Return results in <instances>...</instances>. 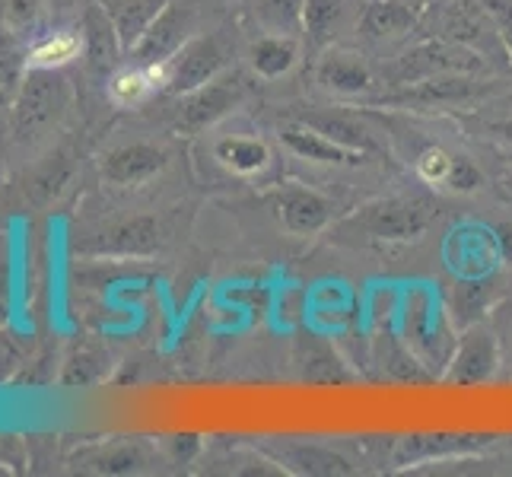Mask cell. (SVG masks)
<instances>
[{"instance_id":"1","label":"cell","mask_w":512,"mask_h":477,"mask_svg":"<svg viewBox=\"0 0 512 477\" xmlns=\"http://www.w3.org/2000/svg\"><path fill=\"white\" fill-rule=\"evenodd\" d=\"M500 90V80L487 74H439L388 86V90L373 93L360 105L363 109L398 112H478L493 96H500Z\"/></svg>"},{"instance_id":"2","label":"cell","mask_w":512,"mask_h":477,"mask_svg":"<svg viewBox=\"0 0 512 477\" xmlns=\"http://www.w3.org/2000/svg\"><path fill=\"white\" fill-rule=\"evenodd\" d=\"M436 204L411 194H392V198L366 201L363 207L338 217L331 233L347 242L366 245H404L420 239L436 220Z\"/></svg>"},{"instance_id":"3","label":"cell","mask_w":512,"mask_h":477,"mask_svg":"<svg viewBox=\"0 0 512 477\" xmlns=\"http://www.w3.org/2000/svg\"><path fill=\"white\" fill-rule=\"evenodd\" d=\"M398 338L408 344V350L433 379L443 376L458 334L452 331L449 309L430 284H408V290L401 293Z\"/></svg>"},{"instance_id":"4","label":"cell","mask_w":512,"mask_h":477,"mask_svg":"<svg viewBox=\"0 0 512 477\" xmlns=\"http://www.w3.org/2000/svg\"><path fill=\"white\" fill-rule=\"evenodd\" d=\"M70 109V86L61 70L29 67L10 105V131L20 144H35L61 125Z\"/></svg>"},{"instance_id":"5","label":"cell","mask_w":512,"mask_h":477,"mask_svg":"<svg viewBox=\"0 0 512 477\" xmlns=\"http://www.w3.org/2000/svg\"><path fill=\"white\" fill-rule=\"evenodd\" d=\"M490 64L484 55L474 48L452 42V39H427L411 45L404 55L385 70L388 83H414L423 77H439V74H487Z\"/></svg>"},{"instance_id":"6","label":"cell","mask_w":512,"mask_h":477,"mask_svg":"<svg viewBox=\"0 0 512 477\" xmlns=\"http://www.w3.org/2000/svg\"><path fill=\"white\" fill-rule=\"evenodd\" d=\"M226 64H229V45L223 42V35L194 32L191 39L163 64L166 93L169 96H188V93L198 90V86L226 74Z\"/></svg>"},{"instance_id":"7","label":"cell","mask_w":512,"mask_h":477,"mask_svg":"<svg viewBox=\"0 0 512 477\" xmlns=\"http://www.w3.org/2000/svg\"><path fill=\"white\" fill-rule=\"evenodd\" d=\"M497 433H408L392 439L388 462L392 468H420L449 458H468L497 446Z\"/></svg>"},{"instance_id":"8","label":"cell","mask_w":512,"mask_h":477,"mask_svg":"<svg viewBox=\"0 0 512 477\" xmlns=\"http://www.w3.org/2000/svg\"><path fill=\"white\" fill-rule=\"evenodd\" d=\"M443 261L455 280H490L503 264L493 226L478 220L455 223L443 242Z\"/></svg>"},{"instance_id":"9","label":"cell","mask_w":512,"mask_h":477,"mask_svg":"<svg viewBox=\"0 0 512 477\" xmlns=\"http://www.w3.org/2000/svg\"><path fill=\"white\" fill-rule=\"evenodd\" d=\"M268 204L274 210L277 223L290 236H319L338 223V201L328 194L315 191L303 182H280L268 191Z\"/></svg>"},{"instance_id":"10","label":"cell","mask_w":512,"mask_h":477,"mask_svg":"<svg viewBox=\"0 0 512 477\" xmlns=\"http://www.w3.org/2000/svg\"><path fill=\"white\" fill-rule=\"evenodd\" d=\"M503 363L500 353V341L484 322H471L462 334H458L452 357L443 369L439 382L446 385H462V388H474V385H487L497 379Z\"/></svg>"},{"instance_id":"11","label":"cell","mask_w":512,"mask_h":477,"mask_svg":"<svg viewBox=\"0 0 512 477\" xmlns=\"http://www.w3.org/2000/svg\"><path fill=\"white\" fill-rule=\"evenodd\" d=\"M242 99H245V80L226 70L217 80H210L198 86L194 93L182 96L179 112H175V131L185 137L204 134L226 115H233Z\"/></svg>"},{"instance_id":"12","label":"cell","mask_w":512,"mask_h":477,"mask_svg":"<svg viewBox=\"0 0 512 477\" xmlns=\"http://www.w3.org/2000/svg\"><path fill=\"white\" fill-rule=\"evenodd\" d=\"M194 32H198V10H194L191 4L169 0V4L163 7V13L147 26V32L140 35L137 45L128 51V55L134 58V64L160 67L191 39Z\"/></svg>"},{"instance_id":"13","label":"cell","mask_w":512,"mask_h":477,"mask_svg":"<svg viewBox=\"0 0 512 477\" xmlns=\"http://www.w3.org/2000/svg\"><path fill=\"white\" fill-rule=\"evenodd\" d=\"M315 83L334 99L366 102L376 90V74H373V67H369V61L357 55V51L331 45L322 51L319 64H315Z\"/></svg>"},{"instance_id":"14","label":"cell","mask_w":512,"mask_h":477,"mask_svg":"<svg viewBox=\"0 0 512 477\" xmlns=\"http://www.w3.org/2000/svg\"><path fill=\"white\" fill-rule=\"evenodd\" d=\"M163 245V226L156 217H128L105 223L99 233L83 242V252L93 255H112V258H144L160 252Z\"/></svg>"},{"instance_id":"15","label":"cell","mask_w":512,"mask_h":477,"mask_svg":"<svg viewBox=\"0 0 512 477\" xmlns=\"http://www.w3.org/2000/svg\"><path fill=\"white\" fill-rule=\"evenodd\" d=\"M169 166V150L150 140H131L102 156V179L115 188H140L163 175Z\"/></svg>"},{"instance_id":"16","label":"cell","mask_w":512,"mask_h":477,"mask_svg":"<svg viewBox=\"0 0 512 477\" xmlns=\"http://www.w3.org/2000/svg\"><path fill=\"white\" fill-rule=\"evenodd\" d=\"M363 10H366V0H306L303 39L315 51L338 45L347 32L360 29Z\"/></svg>"},{"instance_id":"17","label":"cell","mask_w":512,"mask_h":477,"mask_svg":"<svg viewBox=\"0 0 512 477\" xmlns=\"http://www.w3.org/2000/svg\"><path fill=\"white\" fill-rule=\"evenodd\" d=\"M290 118L299 121V125L312 128V131L325 134L328 140H334V144H341L347 150H357L363 156H379L382 153L376 131L353 112H344V109H309V112H303V109H299Z\"/></svg>"},{"instance_id":"18","label":"cell","mask_w":512,"mask_h":477,"mask_svg":"<svg viewBox=\"0 0 512 477\" xmlns=\"http://www.w3.org/2000/svg\"><path fill=\"white\" fill-rule=\"evenodd\" d=\"M280 144H284L296 159H303V163H312V166L353 169V166H363L369 159L357 150H347L341 144H334V140H328L325 134L299 125V121H293V118L280 128Z\"/></svg>"},{"instance_id":"19","label":"cell","mask_w":512,"mask_h":477,"mask_svg":"<svg viewBox=\"0 0 512 477\" xmlns=\"http://www.w3.org/2000/svg\"><path fill=\"white\" fill-rule=\"evenodd\" d=\"M214 159L239 179H258L274 166V150L255 134H223L214 140Z\"/></svg>"},{"instance_id":"20","label":"cell","mask_w":512,"mask_h":477,"mask_svg":"<svg viewBox=\"0 0 512 477\" xmlns=\"http://www.w3.org/2000/svg\"><path fill=\"white\" fill-rule=\"evenodd\" d=\"M357 318V296L341 280H325L306 293V322L319 331H338L347 328Z\"/></svg>"},{"instance_id":"21","label":"cell","mask_w":512,"mask_h":477,"mask_svg":"<svg viewBox=\"0 0 512 477\" xmlns=\"http://www.w3.org/2000/svg\"><path fill=\"white\" fill-rule=\"evenodd\" d=\"M417 29V10L404 0H366L360 35L369 42H398Z\"/></svg>"},{"instance_id":"22","label":"cell","mask_w":512,"mask_h":477,"mask_svg":"<svg viewBox=\"0 0 512 477\" xmlns=\"http://www.w3.org/2000/svg\"><path fill=\"white\" fill-rule=\"evenodd\" d=\"M299 64V35L261 32L249 45V67L258 80H284Z\"/></svg>"},{"instance_id":"23","label":"cell","mask_w":512,"mask_h":477,"mask_svg":"<svg viewBox=\"0 0 512 477\" xmlns=\"http://www.w3.org/2000/svg\"><path fill=\"white\" fill-rule=\"evenodd\" d=\"M156 93H166V70L150 64H131L109 80V99L121 109H137L150 102Z\"/></svg>"},{"instance_id":"24","label":"cell","mask_w":512,"mask_h":477,"mask_svg":"<svg viewBox=\"0 0 512 477\" xmlns=\"http://www.w3.org/2000/svg\"><path fill=\"white\" fill-rule=\"evenodd\" d=\"M166 4L169 0H102V10L109 13L125 55L137 45V39L147 32V26L156 20V16L163 13Z\"/></svg>"},{"instance_id":"25","label":"cell","mask_w":512,"mask_h":477,"mask_svg":"<svg viewBox=\"0 0 512 477\" xmlns=\"http://www.w3.org/2000/svg\"><path fill=\"white\" fill-rule=\"evenodd\" d=\"M274 458L280 465H287L284 471H296V474H353V468L344 455H338L334 449H325L319 443H284V449H277Z\"/></svg>"},{"instance_id":"26","label":"cell","mask_w":512,"mask_h":477,"mask_svg":"<svg viewBox=\"0 0 512 477\" xmlns=\"http://www.w3.org/2000/svg\"><path fill=\"white\" fill-rule=\"evenodd\" d=\"M306 0H245L252 23L271 35H303Z\"/></svg>"},{"instance_id":"27","label":"cell","mask_w":512,"mask_h":477,"mask_svg":"<svg viewBox=\"0 0 512 477\" xmlns=\"http://www.w3.org/2000/svg\"><path fill=\"white\" fill-rule=\"evenodd\" d=\"M80 55H83V32L58 29V32H48L39 42L29 45V67L61 70Z\"/></svg>"},{"instance_id":"28","label":"cell","mask_w":512,"mask_h":477,"mask_svg":"<svg viewBox=\"0 0 512 477\" xmlns=\"http://www.w3.org/2000/svg\"><path fill=\"white\" fill-rule=\"evenodd\" d=\"M296 363L303 369V379H309V382H347L350 379L344 363L338 360V353L319 338H309L299 344Z\"/></svg>"},{"instance_id":"29","label":"cell","mask_w":512,"mask_h":477,"mask_svg":"<svg viewBox=\"0 0 512 477\" xmlns=\"http://www.w3.org/2000/svg\"><path fill=\"white\" fill-rule=\"evenodd\" d=\"M452 159L455 153L446 150V147H427L417 159H414V172H417V179L423 185H430V188H443L446 185V175L452 169Z\"/></svg>"},{"instance_id":"30","label":"cell","mask_w":512,"mask_h":477,"mask_svg":"<svg viewBox=\"0 0 512 477\" xmlns=\"http://www.w3.org/2000/svg\"><path fill=\"white\" fill-rule=\"evenodd\" d=\"M484 185H487V179H484L481 166H478V163H471L468 156L455 153L443 191H452V194H474V191H481Z\"/></svg>"},{"instance_id":"31","label":"cell","mask_w":512,"mask_h":477,"mask_svg":"<svg viewBox=\"0 0 512 477\" xmlns=\"http://www.w3.org/2000/svg\"><path fill=\"white\" fill-rule=\"evenodd\" d=\"M465 121L478 137H484V140H490V144H497V147L512 153V112H506V115H474Z\"/></svg>"},{"instance_id":"32","label":"cell","mask_w":512,"mask_h":477,"mask_svg":"<svg viewBox=\"0 0 512 477\" xmlns=\"http://www.w3.org/2000/svg\"><path fill=\"white\" fill-rule=\"evenodd\" d=\"M147 465V452L144 446H115L112 452H105L99 458V471L105 474H131V471H140Z\"/></svg>"},{"instance_id":"33","label":"cell","mask_w":512,"mask_h":477,"mask_svg":"<svg viewBox=\"0 0 512 477\" xmlns=\"http://www.w3.org/2000/svg\"><path fill=\"white\" fill-rule=\"evenodd\" d=\"M481 7L500 35V42L506 48V58L512 61V0H481Z\"/></svg>"},{"instance_id":"34","label":"cell","mask_w":512,"mask_h":477,"mask_svg":"<svg viewBox=\"0 0 512 477\" xmlns=\"http://www.w3.org/2000/svg\"><path fill=\"white\" fill-rule=\"evenodd\" d=\"M45 0H7V20L16 29H32L39 23Z\"/></svg>"},{"instance_id":"35","label":"cell","mask_w":512,"mask_h":477,"mask_svg":"<svg viewBox=\"0 0 512 477\" xmlns=\"http://www.w3.org/2000/svg\"><path fill=\"white\" fill-rule=\"evenodd\" d=\"M493 236H497L503 264H512V223H493Z\"/></svg>"}]
</instances>
